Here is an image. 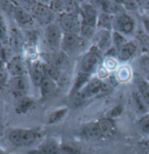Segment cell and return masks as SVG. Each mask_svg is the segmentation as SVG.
Wrapping results in <instances>:
<instances>
[{"mask_svg": "<svg viewBox=\"0 0 149 154\" xmlns=\"http://www.w3.org/2000/svg\"><path fill=\"white\" fill-rule=\"evenodd\" d=\"M45 132L40 128H14L9 131V141L17 147H31L44 139Z\"/></svg>", "mask_w": 149, "mask_h": 154, "instance_id": "1", "label": "cell"}, {"mask_svg": "<svg viewBox=\"0 0 149 154\" xmlns=\"http://www.w3.org/2000/svg\"><path fill=\"white\" fill-rule=\"evenodd\" d=\"M79 15L81 17L80 37L85 40L93 38L99 17L98 10L92 4L84 2L79 4Z\"/></svg>", "mask_w": 149, "mask_h": 154, "instance_id": "2", "label": "cell"}, {"mask_svg": "<svg viewBox=\"0 0 149 154\" xmlns=\"http://www.w3.org/2000/svg\"><path fill=\"white\" fill-rule=\"evenodd\" d=\"M108 90V85L99 78H92L91 80L80 91L71 97L72 105L75 107L80 106L90 97L98 96L106 92Z\"/></svg>", "mask_w": 149, "mask_h": 154, "instance_id": "3", "label": "cell"}, {"mask_svg": "<svg viewBox=\"0 0 149 154\" xmlns=\"http://www.w3.org/2000/svg\"><path fill=\"white\" fill-rule=\"evenodd\" d=\"M102 64V52L95 45L87 51L85 55L81 57L79 65V72L88 73L92 75L98 72Z\"/></svg>", "mask_w": 149, "mask_h": 154, "instance_id": "4", "label": "cell"}, {"mask_svg": "<svg viewBox=\"0 0 149 154\" xmlns=\"http://www.w3.org/2000/svg\"><path fill=\"white\" fill-rule=\"evenodd\" d=\"M30 12L33 17L34 20L39 23L41 25L47 26L54 23L53 21L55 19L56 13L51 10L49 5L36 1L34 5L30 10Z\"/></svg>", "mask_w": 149, "mask_h": 154, "instance_id": "5", "label": "cell"}, {"mask_svg": "<svg viewBox=\"0 0 149 154\" xmlns=\"http://www.w3.org/2000/svg\"><path fill=\"white\" fill-rule=\"evenodd\" d=\"M58 25L64 33L79 34L81 29V17L79 11L78 12H65L59 14L58 18Z\"/></svg>", "mask_w": 149, "mask_h": 154, "instance_id": "6", "label": "cell"}, {"mask_svg": "<svg viewBox=\"0 0 149 154\" xmlns=\"http://www.w3.org/2000/svg\"><path fill=\"white\" fill-rule=\"evenodd\" d=\"M113 31L126 36H132L136 32V22L129 14L123 12L114 17Z\"/></svg>", "mask_w": 149, "mask_h": 154, "instance_id": "7", "label": "cell"}, {"mask_svg": "<svg viewBox=\"0 0 149 154\" xmlns=\"http://www.w3.org/2000/svg\"><path fill=\"white\" fill-rule=\"evenodd\" d=\"M63 36H64V32L58 24L52 23L45 26V39L48 47L52 51H58L59 48H61Z\"/></svg>", "mask_w": 149, "mask_h": 154, "instance_id": "8", "label": "cell"}, {"mask_svg": "<svg viewBox=\"0 0 149 154\" xmlns=\"http://www.w3.org/2000/svg\"><path fill=\"white\" fill-rule=\"evenodd\" d=\"M62 144L54 138H44L35 149H32L27 154H65L62 150Z\"/></svg>", "mask_w": 149, "mask_h": 154, "instance_id": "9", "label": "cell"}, {"mask_svg": "<svg viewBox=\"0 0 149 154\" xmlns=\"http://www.w3.org/2000/svg\"><path fill=\"white\" fill-rule=\"evenodd\" d=\"M85 39L80 37L79 34L76 33H64L63 40L61 44V51L66 54H73L77 50L84 47L86 43Z\"/></svg>", "mask_w": 149, "mask_h": 154, "instance_id": "10", "label": "cell"}, {"mask_svg": "<svg viewBox=\"0 0 149 154\" xmlns=\"http://www.w3.org/2000/svg\"><path fill=\"white\" fill-rule=\"evenodd\" d=\"M7 85L13 97L17 99L25 97L29 91V83L26 76L11 77V79H9Z\"/></svg>", "mask_w": 149, "mask_h": 154, "instance_id": "11", "label": "cell"}, {"mask_svg": "<svg viewBox=\"0 0 149 154\" xmlns=\"http://www.w3.org/2000/svg\"><path fill=\"white\" fill-rule=\"evenodd\" d=\"M28 71L33 85L37 88H39L42 81L47 78L45 72V62L40 59L32 61L31 65H29Z\"/></svg>", "mask_w": 149, "mask_h": 154, "instance_id": "12", "label": "cell"}, {"mask_svg": "<svg viewBox=\"0 0 149 154\" xmlns=\"http://www.w3.org/2000/svg\"><path fill=\"white\" fill-rule=\"evenodd\" d=\"M5 67L11 77L26 76L27 74V67L21 55H14L5 64Z\"/></svg>", "mask_w": 149, "mask_h": 154, "instance_id": "13", "label": "cell"}, {"mask_svg": "<svg viewBox=\"0 0 149 154\" xmlns=\"http://www.w3.org/2000/svg\"><path fill=\"white\" fill-rule=\"evenodd\" d=\"M93 45L101 52H107L113 46V31L99 30L93 37Z\"/></svg>", "mask_w": 149, "mask_h": 154, "instance_id": "14", "label": "cell"}, {"mask_svg": "<svg viewBox=\"0 0 149 154\" xmlns=\"http://www.w3.org/2000/svg\"><path fill=\"white\" fill-rule=\"evenodd\" d=\"M15 7L13 9L12 15L18 25L22 27H31L34 24V18L32 16L30 11H28L25 7L19 5L15 1Z\"/></svg>", "mask_w": 149, "mask_h": 154, "instance_id": "15", "label": "cell"}, {"mask_svg": "<svg viewBox=\"0 0 149 154\" xmlns=\"http://www.w3.org/2000/svg\"><path fill=\"white\" fill-rule=\"evenodd\" d=\"M80 135L84 138L91 141H98L105 138L98 121H92L84 125L80 129Z\"/></svg>", "mask_w": 149, "mask_h": 154, "instance_id": "16", "label": "cell"}, {"mask_svg": "<svg viewBox=\"0 0 149 154\" xmlns=\"http://www.w3.org/2000/svg\"><path fill=\"white\" fill-rule=\"evenodd\" d=\"M8 43L10 48L16 53V55H20V52H22L25 48V38L22 32L17 28H12L11 30V32L9 34Z\"/></svg>", "mask_w": 149, "mask_h": 154, "instance_id": "17", "label": "cell"}, {"mask_svg": "<svg viewBox=\"0 0 149 154\" xmlns=\"http://www.w3.org/2000/svg\"><path fill=\"white\" fill-rule=\"evenodd\" d=\"M92 75L88 73L82 72H78L76 77H75L73 85L69 91V98L74 96L76 93L80 91L81 90L87 85V83L91 80Z\"/></svg>", "mask_w": 149, "mask_h": 154, "instance_id": "18", "label": "cell"}, {"mask_svg": "<svg viewBox=\"0 0 149 154\" xmlns=\"http://www.w3.org/2000/svg\"><path fill=\"white\" fill-rule=\"evenodd\" d=\"M39 97L42 101H45L51 97L57 89V82L49 78H45L39 86Z\"/></svg>", "mask_w": 149, "mask_h": 154, "instance_id": "19", "label": "cell"}, {"mask_svg": "<svg viewBox=\"0 0 149 154\" xmlns=\"http://www.w3.org/2000/svg\"><path fill=\"white\" fill-rule=\"evenodd\" d=\"M137 51H138V45L133 41H127L118 51V58L122 62H126L130 60L136 54Z\"/></svg>", "mask_w": 149, "mask_h": 154, "instance_id": "20", "label": "cell"}, {"mask_svg": "<svg viewBox=\"0 0 149 154\" xmlns=\"http://www.w3.org/2000/svg\"><path fill=\"white\" fill-rule=\"evenodd\" d=\"M97 121L105 138H111L115 135L117 131V125L114 119L104 117L99 119Z\"/></svg>", "mask_w": 149, "mask_h": 154, "instance_id": "21", "label": "cell"}, {"mask_svg": "<svg viewBox=\"0 0 149 154\" xmlns=\"http://www.w3.org/2000/svg\"><path fill=\"white\" fill-rule=\"evenodd\" d=\"M45 62L54 65L55 67L61 70L67 65L68 56L64 51H54L50 55H46Z\"/></svg>", "mask_w": 149, "mask_h": 154, "instance_id": "22", "label": "cell"}, {"mask_svg": "<svg viewBox=\"0 0 149 154\" xmlns=\"http://www.w3.org/2000/svg\"><path fill=\"white\" fill-rule=\"evenodd\" d=\"M35 106H36V103L33 97L25 96L17 100L14 111L17 115H25L29 112H31L35 107Z\"/></svg>", "mask_w": 149, "mask_h": 154, "instance_id": "23", "label": "cell"}, {"mask_svg": "<svg viewBox=\"0 0 149 154\" xmlns=\"http://www.w3.org/2000/svg\"><path fill=\"white\" fill-rule=\"evenodd\" d=\"M102 12L113 16H117L124 12V7L119 1H100Z\"/></svg>", "mask_w": 149, "mask_h": 154, "instance_id": "24", "label": "cell"}, {"mask_svg": "<svg viewBox=\"0 0 149 154\" xmlns=\"http://www.w3.org/2000/svg\"><path fill=\"white\" fill-rule=\"evenodd\" d=\"M68 112H69V107H60L56 110L51 111L46 117V125H51L62 121L68 114Z\"/></svg>", "mask_w": 149, "mask_h": 154, "instance_id": "25", "label": "cell"}, {"mask_svg": "<svg viewBox=\"0 0 149 154\" xmlns=\"http://www.w3.org/2000/svg\"><path fill=\"white\" fill-rule=\"evenodd\" d=\"M115 16L110 15L105 12H101L99 14L97 28L99 30H107L113 31V21Z\"/></svg>", "mask_w": 149, "mask_h": 154, "instance_id": "26", "label": "cell"}, {"mask_svg": "<svg viewBox=\"0 0 149 154\" xmlns=\"http://www.w3.org/2000/svg\"><path fill=\"white\" fill-rule=\"evenodd\" d=\"M132 105L134 106V108L137 110L138 112L141 114H147L148 113L149 107L147 105V103L145 102V100L142 98L141 94L139 93V91H133L132 94Z\"/></svg>", "mask_w": 149, "mask_h": 154, "instance_id": "27", "label": "cell"}, {"mask_svg": "<svg viewBox=\"0 0 149 154\" xmlns=\"http://www.w3.org/2000/svg\"><path fill=\"white\" fill-rule=\"evenodd\" d=\"M138 91L149 107V81L147 79L139 80Z\"/></svg>", "mask_w": 149, "mask_h": 154, "instance_id": "28", "label": "cell"}, {"mask_svg": "<svg viewBox=\"0 0 149 154\" xmlns=\"http://www.w3.org/2000/svg\"><path fill=\"white\" fill-rule=\"evenodd\" d=\"M45 72L46 77L51 79L54 80L55 82L58 81L61 77V70L55 67L54 65L48 64L45 62Z\"/></svg>", "mask_w": 149, "mask_h": 154, "instance_id": "29", "label": "cell"}, {"mask_svg": "<svg viewBox=\"0 0 149 154\" xmlns=\"http://www.w3.org/2000/svg\"><path fill=\"white\" fill-rule=\"evenodd\" d=\"M132 77V72L131 70L128 66L123 65L120 66L118 71H117V79L120 82H127L131 79Z\"/></svg>", "mask_w": 149, "mask_h": 154, "instance_id": "30", "label": "cell"}, {"mask_svg": "<svg viewBox=\"0 0 149 154\" xmlns=\"http://www.w3.org/2000/svg\"><path fill=\"white\" fill-rule=\"evenodd\" d=\"M127 41L128 40L126 38L124 35L120 34V32H117L115 31H113V46L117 51H119L121 48Z\"/></svg>", "mask_w": 149, "mask_h": 154, "instance_id": "31", "label": "cell"}, {"mask_svg": "<svg viewBox=\"0 0 149 154\" xmlns=\"http://www.w3.org/2000/svg\"><path fill=\"white\" fill-rule=\"evenodd\" d=\"M138 127L145 135H149V112L144 114L138 121Z\"/></svg>", "mask_w": 149, "mask_h": 154, "instance_id": "32", "label": "cell"}, {"mask_svg": "<svg viewBox=\"0 0 149 154\" xmlns=\"http://www.w3.org/2000/svg\"><path fill=\"white\" fill-rule=\"evenodd\" d=\"M123 112H124V107H123L122 105L120 104V105H117V106H114L113 108H112L111 110H109L105 117L115 120V119H117L120 116H121Z\"/></svg>", "mask_w": 149, "mask_h": 154, "instance_id": "33", "label": "cell"}, {"mask_svg": "<svg viewBox=\"0 0 149 154\" xmlns=\"http://www.w3.org/2000/svg\"><path fill=\"white\" fill-rule=\"evenodd\" d=\"M13 56H11V49L2 45L1 47V62L2 64H6Z\"/></svg>", "mask_w": 149, "mask_h": 154, "instance_id": "34", "label": "cell"}, {"mask_svg": "<svg viewBox=\"0 0 149 154\" xmlns=\"http://www.w3.org/2000/svg\"><path fill=\"white\" fill-rule=\"evenodd\" d=\"M62 150L65 154H84L80 148L70 145V144H62Z\"/></svg>", "mask_w": 149, "mask_h": 154, "instance_id": "35", "label": "cell"}, {"mask_svg": "<svg viewBox=\"0 0 149 154\" xmlns=\"http://www.w3.org/2000/svg\"><path fill=\"white\" fill-rule=\"evenodd\" d=\"M140 65H141V69L143 70L144 72L147 74L149 76V55L147 53H144L141 55L140 58Z\"/></svg>", "mask_w": 149, "mask_h": 154, "instance_id": "36", "label": "cell"}, {"mask_svg": "<svg viewBox=\"0 0 149 154\" xmlns=\"http://www.w3.org/2000/svg\"><path fill=\"white\" fill-rule=\"evenodd\" d=\"M1 41L2 45H5V42H8L9 37L7 36V26L5 25L4 17H1Z\"/></svg>", "mask_w": 149, "mask_h": 154, "instance_id": "37", "label": "cell"}, {"mask_svg": "<svg viewBox=\"0 0 149 154\" xmlns=\"http://www.w3.org/2000/svg\"><path fill=\"white\" fill-rule=\"evenodd\" d=\"M8 72L6 70V67L5 64H2V68H1V74H0V83L1 86L4 87L6 85H8Z\"/></svg>", "mask_w": 149, "mask_h": 154, "instance_id": "38", "label": "cell"}, {"mask_svg": "<svg viewBox=\"0 0 149 154\" xmlns=\"http://www.w3.org/2000/svg\"><path fill=\"white\" fill-rule=\"evenodd\" d=\"M104 67L109 71H113L117 67V62L113 57H107L104 63Z\"/></svg>", "mask_w": 149, "mask_h": 154, "instance_id": "39", "label": "cell"}, {"mask_svg": "<svg viewBox=\"0 0 149 154\" xmlns=\"http://www.w3.org/2000/svg\"><path fill=\"white\" fill-rule=\"evenodd\" d=\"M119 2L121 4V5L124 7L125 10L126 9L132 11L138 8V4L135 1H119Z\"/></svg>", "mask_w": 149, "mask_h": 154, "instance_id": "40", "label": "cell"}, {"mask_svg": "<svg viewBox=\"0 0 149 154\" xmlns=\"http://www.w3.org/2000/svg\"><path fill=\"white\" fill-rule=\"evenodd\" d=\"M143 25H144V31L149 35V17H146L143 18Z\"/></svg>", "mask_w": 149, "mask_h": 154, "instance_id": "41", "label": "cell"}, {"mask_svg": "<svg viewBox=\"0 0 149 154\" xmlns=\"http://www.w3.org/2000/svg\"><path fill=\"white\" fill-rule=\"evenodd\" d=\"M145 53H147V54H148L149 55V49L147 50V51H146V52H145Z\"/></svg>", "mask_w": 149, "mask_h": 154, "instance_id": "42", "label": "cell"}, {"mask_svg": "<svg viewBox=\"0 0 149 154\" xmlns=\"http://www.w3.org/2000/svg\"><path fill=\"white\" fill-rule=\"evenodd\" d=\"M147 80L149 81V76H147Z\"/></svg>", "mask_w": 149, "mask_h": 154, "instance_id": "43", "label": "cell"}]
</instances>
